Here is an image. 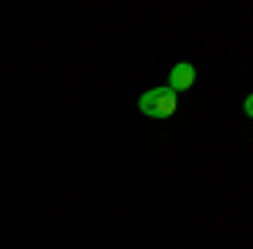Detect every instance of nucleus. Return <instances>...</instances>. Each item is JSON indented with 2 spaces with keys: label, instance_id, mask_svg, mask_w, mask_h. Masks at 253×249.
<instances>
[{
  "label": "nucleus",
  "instance_id": "1",
  "mask_svg": "<svg viewBox=\"0 0 253 249\" xmlns=\"http://www.w3.org/2000/svg\"><path fill=\"white\" fill-rule=\"evenodd\" d=\"M175 108H179V98H175L172 88H166V84H159V88H149L145 95L138 98V111L145 118H156V121H162V118H172Z\"/></svg>",
  "mask_w": 253,
  "mask_h": 249
},
{
  "label": "nucleus",
  "instance_id": "2",
  "mask_svg": "<svg viewBox=\"0 0 253 249\" xmlns=\"http://www.w3.org/2000/svg\"><path fill=\"white\" fill-rule=\"evenodd\" d=\"M193 84H196V68L189 61H182V64H175L172 71H169V84L166 88H172L175 95H179V91H189Z\"/></svg>",
  "mask_w": 253,
  "mask_h": 249
},
{
  "label": "nucleus",
  "instance_id": "3",
  "mask_svg": "<svg viewBox=\"0 0 253 249\" xmlns=\"http://www.w3.org/2000/svg\"><path fill=\"white\" fill-rule=\"evenodd\" d=\"M243 111L253 118V95H247V101H243Z\"/></svg>",
  "mask_w": 253,
  "mask_h": 249
}]
</instances>
